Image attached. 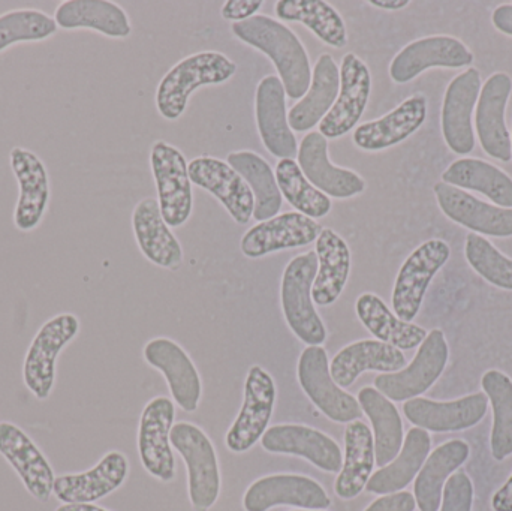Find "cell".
<instances>
[{
  "label": "cell",
  "instance_id": "1",
  "mask_svg": "<svg viewBox=\"0 0 512 511\" xmlns=\"http://www.w3.org/2000/svg\"><path fill=\"white\" fill-rule=\"evenodd\" d=\"M231 32L249 47L270 57L286 96L300 101L312 81V66L306 47L282 21L264 14L233 23Z\"/></svg>",
  "mask_w": 512,
  "mask_h": 511
},
{
  "label": "cell",
  "instance_id": "2",
  "mask_svg": "<svg viewBox=\"0 0 512 511\" xmlns=\"http://www.w3.org/2000/svg\"><path fill=\"white\" fill-rule=\"evenodd\" d=\"M236 72V62L219 51H201L185 57L164 75L156 89L159 114L171 122L180 119L195 90L227 83Z\"/></svg>",
  "mask_w": 512,
  "mask_h": 511
},
{
  "label": "cell",
  "instance_id": "3",
  "mask_svg": "<svg viewBox=\"0 0 512 511\" xmlns=\"http://www.w3.org/2000/svg\"><path fill=\"white\" fill-rule=\"evenodd\" d=\"M316 272V252H304L286 264L280 284L283 317L289 330L307 347H322L327 341V327L312 299Z\"/></svg>",
  "mask_w": 512,
  "mask_h": 511
},
{
  "label": "cell",
  "instance_id": "4",
  "mask_svg": "<svg viewBox=\"0 0 512 511\" xmlns=\"http://www.w3.org/2000/svg\"><path fill=\"white\" fill-rule=\"evenodd\" d=\"M80 318L71 312L54 315L39 327L23 360V383L38 401H47L56 384V363L80 333Z\"/></svg>",
  "mask_w": 512,
  "mask_h": 511
},
{
  "label": "cell",
  "instance_id": "5",
  "mask_svg": "<svg viewBox=\"0 0 512 511\" xmlns=\"http://www.w3.org/2000/svg\"><path fill=\"white\" fill-rule=\"evenodd\" d=\"M171 446L188 467L189 500L194 511H209L221 495V468L209 435L189 422L171 429Z\"/></svg>",
  "mask_w": 512,
  "mask_h": 511
},
{
  "label": "cell",
  "instance_id": "6",
  "mask_svg": "<svg viewBox=\"0 0 512 511\" xmlns=\"http://www.w3.org/2000/svg\"><path fill=\"white\" fill-rule=\"evenodd\" d=\"M450 360V347L441 329L430 330L412 362L393 374L375 378V389L391 402L421 398L442 377Z\"/></svg>",
  "mask_w": 512,
  "mask_h": 511
},
{
  "label": "cell",
  "instance_id": "7",
  "mask_svg": "<svg viewBox=\"0 0 512 511\" xmlns=\"http://www.w3.org/2000/svg\"><path fill=\"white\" fill-rule=\"evenodd\" d=\"M450 257L451 248L445 240L430 239L403 261L391 294L393 312L400 320L412 323L418 317L433 278Z\"/></svg>",
  "mask_w": 512,
  "mask_h": 511
},
{
  "label": "cell",
  "instance_id": "8",
  "mask_svg": "<svg viewBox=\"0 0 512 511\" xmlns=\"http://www.w3.org/2000/svg\"><path fill=\"white\" fill-rule=\"evenodd\" d=\"M188 164L180 149L167 141H156L150 149L159 207L170 228L182 227L192 215L194 197Z\"/></svg>",
  "mask_w": 512,
  "mask_h": 511
},
{
  "label": "cell",
  "instance_id": "9",
  "mask_svg": "<svg viewBox=\"0 0 512 511\" xmlns=\"http://www.w3.org/2000/svg\"><path fill=\"white\" fill-rule=\"evenodd\" d=\"M301 389L313 405L334 423H352L363 416L358 399L337 386L324 347H307L297 365Z\"/></svg>",
  "mask_w": 512,
  "mask_h": 511
},
{
  "label": "cell",
  "instance_id": "10",
  "mask_svg": "<svg viewBox=\"0 0 512 511\" xmlns=\"http://www.w3.org/2000/svg\"><path fill=\"white\" fill-rule=\"evenodd\" d=\"M474 62V51L462 39L430 35L405 45L391 60L388 72L394 83L406 84L429 69H468Z\"/></svg>",
  "mask_w": 512,
  "mask_h": 511
},
{
  "label": "cell",
  "instance_id": "11",
  "mask_svg": "<svg viewBox=\"0 0 512 511\" xmlns=\"http://www.w3.org/2000/svg\"><path fill=\"white\" fill-rule=\"evenodd\" d=\"M481 72L465 69L448 83L441 110V131L445 144L456 155L468 156L477 146L474 111L480 98Z\"/></svg>",
  "mask_w": 512,
  "mask_h": 511
},
{
  "label": "cell",
  "instance_id": "12",
  "mask_svg": "<svg viewBox=\"0 0 512 511\" xmlns=\"http://www.w3.org/2000/svg\"><path fill=\"white\" fill-rule=\"evenodd\" d=\"M9 167L18 185L12 222L21 233H32L42 224L50 207V173L33 150L21 146L12 147L9 152Z\"/></svg>",
  "mask_w": 512,
  "mask_h": 511
},
{
  "label": "cell",
  "instance_id": "13",
  "mask_svg": "<svg viewBox=\"0 0 512 511\" xmlns=\"http://www.w3.org/2000/svg\"><path fill=\"white\" fill-rule=\"evenodd\" d=\"M276 383L270 372L254 365L245 380L242 410L228 429L225 444L233 453H246L267 432L276 404Z\"/></svg>",
  "mask_w": 512,
  "mask_h": 511
},
{
  "label": "cell",
  "instance_id": "14",
  "mask_svg": "<svg viewBox=\"0 0 512 511\" xmlns=\"http://www.w3.org/2000/svg\"><path fill=\"white\" fill-rule=\"evenodd\" d=\"M512 93V77L498 71L481 87L475 108V132L481 149L496 161H512L511 132L507 125V108Z\"/></svg>",
  "mask_w": 512,
  "mask_h": 511
},
{
  "label": "cell",
  "instance_id": "15",
  "mask_svg": "<svg viewBox=\"0 0 512 511\" xmlns=\"http://www.w3.org/2000/svg\"><path fill=\"white\" fill-rule=\"evenodd\" d=\"M176 419L173 401L165 396L153 398L144 407L138 426V455L144 470L161 480L176 479V459L171 446V429Z\"/></svg>",
  "mask_w": 512,
  "mask_h": 511
},
{
  "label": "cell",
  "instance_id": "16",
  "mask_svg": "<svg viewBox=\"0 0 512 511\" xmlns=\"http://www.w3.org/2000/svg\"><path fill=\"white\" fill-rule=\"evenodd\" d=\"M372 74L369 66L355 53H346L340 65V90L333 108L319 123V132L327 140H337L357 128L369 104Z\"/></svg>",
  "mask_w": 512,
  "mask_h": 511
},
{
  "label": "cell",
  "instance_id": "17",
  "mask_svg": "<svg viewBox=\"0 0 512 511\" xmlns=\"http://www.w3.org/2000/svg\"><path fill=\"white\" fill-rule=\"evenodd\" d=\"M433 194L445 218L454 224L483 237H512V209L487 203L471 192L444 182L435 183Z\"/></svg>",
  "mask_w": 512,
  "mask_h": 511
},
{
  "label": "cell",
  "instance_id": "18",
  "mask_svg": "<svg viewBox=\"0 0 512 511\" xmlns=\"http://www.w3.org/2000/svg\"><path fill=\"white\" fill-rule=\"evenodd\" d=\"M0 455L11 465L30 497L48 503L53 495V467L38 444L11 422H0Z\"/></svg>",
  "mask_w": 512,
  "mask_h": 511
},
{
  "label": "cell",
  "instance_id": "19",
  "mask_svg": "<svg viewBox=\"0 0 512 511\" xmlns=\"http://www.w3.org/2000/svg\"><path fill=\"white\" fill-rule=\"evenodd\" d=\"M192 185L210 192L239 225L254 218L255 197L242 176L222 159L198 156L188 164Z\"/></svg>",
  "mask_w": 512,
  "mask_h": 511
},
{
  "label": "cell",
  "instance_id": "20",
  "mask_svg": "<svg viewBox=\"0 0 512 511\" xmlns=\"http://www.w3.org/2000/svg\"><path fill=\"white\" fill-rule=\"evenodd\" d=\"M297 162L316 189L336 200H349L366 191L367 183L357 171L336 167L328 156V140L319 131L304 135L298 146Z\"/></svg>",
  "mask_w": 512,
  "mask_h": 511
},
{
  "label": "cell",
  "instance_id": "21",
  "mask_svg": "<svg viewBox=\"0 0 512 511\" xmlns=\"http://www.w3.org/2000/svg\"><path fill=\"white\" fill-rule=\"evenodd\" d=\"M279 506L325 510L331 506V500L316 480L298 474L262 477L249 486L243 497L245 511H268Z\"/></svg>",
  "mask_w": 512,
  "mask_h": 511
},
{
  "label": "cell",
  "instance_id": "22",
  "mask_svg": "<svg viewBox=\"0 0 512 511\" xmlns=\"http://www.w3.org/2000/svg\"><path fill=\"white\" fill-rule=\"evenodd\" d=\"M265 452L273 455L298 456L324 471L339 474L343 455L339 444L318 429L304 425H277L267 429L261 438Z\"/></svg>",
  "mask_w": 512,
  "mask_h": 511
},
{
  "label": "cell",
  "instance_id": "23",
  "mask_svg": "<svg viewBox=\"0 0 512 511\" xmlns=\"http://www.w3.org/2000/svg\"><path fill=\"white\" fill-rule=\"evenodd\" d=\"M489 411V399L484 393H472L450 402L415 398L405 402L403 413L415 428L435 434L462 432L483 422Z\"/></svg>",
  "mask_w": 512,
  "mask_h": 511
},
{
  "label": "cell",
  "instance_id": "24",
  "mask_svg": "<svg viewBox=\"0 0 512 511\" xmlns=\"http://www.w3.org/2000/svg\"><path fill=\"white\" fill-rule=\"evenodd\" d=\"M143 356L164 375L174 402L186 413H195L203 396V383L189 354L173 339L155 338L147 342Z\"/></svg>",
  "mask_w": 512,
  "mask_h": 511
},
{
  "label": "cell",
  "instance_id": "25",
  "mask_svg": "<svg viewBox=\"0 0 512 511\" xmlns=\"http://www.w3.org/2000/svg\"><path fill=\"white\" fill-rule=\"evenodd\" d=\"M429 102L423 93H415L394 110L376 120L357 126L352 134L355 147L363 152L378 153L399 146L420 131L426 123Z\"/></svg>",
  "mask_w": 512,
  "mask_h": 511
},
{
  "label": "cell",
  "instance_id": "26",
  "mask_svg": "<svg viewBox=\"0 0 512 511\" xmlns=\"http://www.w3.org/2000/svg\"><path fill=\"white\" fill-rule=\"evenodd\" d=\"M321 231V225L309 216L298 212L280 213L249 228L242 237L240 249L245 257L258 260L274 252L309 246L316 242Z\"/></svg>",
  "mask_w": 512,
  "mask_h": 511
},
{
  "label": "cell",
  "instance_id": "27",
  "mask_svg": "<svg viewBox=\"0 0 512 511\" xmlns=\"http://www.w3.org/2000/svg\"><path fill=\"white\" fill-rule=\"evenodd\" d=\"M255 117L258 134L265 149L280 159H294L297 138L288 122L286 92L277 75H265L255 93Z\"/></svg>",
  "mask_w": 512,
  "mask_h": 511
},
{
  "label": "cell",
  "instance_id": "28",
  "mask_svg": "<svg viewBox=\"0 0 512 511\" xmlns=\"http://www.w3.org/2000/svg\"><path fill=\"white\" fill-rule=\"evenodd\" d=\"M128 476V458L113 450L84 473L56 477L53 495L62 504H95L122 488Z\"/></svg>",
  "mask_w": 512,
  "mask_h": 511
},
{
  "label": "cell",
  "instance_id": "29",
  "mask_svg": "<svg viewBox=\"0 0 512 511\" xmlns=\"http://www.w3.org/2000/svg\"><path fill=\"white\" fill-rule=\"evenodd\" d=\"M132 230L141 254L162 269L176 270L183 263V248L165 222L158 200L143 198L132 212Z\"/></svg>",
  "mask_w": 512,
  "mask_h": 511
},
{
  "label": "cell",
  "instance_id": "30",
  "mask_svg": "<svg viewBox=\"0 0 512 511\" xmlns=\"http://www.w3.org/2000/svg\"><path fill=\"white\" fill-rule=\"evenodd\" d=\"M403 351L378 339H363L343 347L330 362V374L337 386H354L364 372L393 374L405 368Z\"/></svg>",
  "mask_w": 512,
  "mask_h": 511
},
{
  "label": "cell",
  "instance_id": "31",
  "mask_svg": "<svg viewBox=\"0 0 512 511\" xmlns=\"http://www.w3.org/2000/svg\"><path fill=\"white\" fill-rule=\"evenodd\" d=\"M53 18L62 30H93L113 39H126L132 33L128 12L110 0H63Z\"/></svg>",
  "mask_w": 512,
  "mask_h": 511
},
{
  "label": "cell",
  "instance_id": "32",
  "mask_svg": "<svg viewBox=\"0 0 512 511\" xmlns=\"http://www.w3.org/2000/svg\"><path fill=\"white\" fill-rule=\"evenodd\" d=\"M318 272L312 287L316 306H331L337 302L351 275L352 255L348 243L331 228H322L316 239Z\"/></svg>",
  "mask_w": 512,
  "mask_h": 511
},
{
  "label": "cell",
  "instance_id": "33",
  "mask_svg": "<svg viewBox=\"0 0 512 511\" xmlns=\"http://www.w3.org/2000/svg\"><path fill=\"white\" fill-rule=\"evenodd\" d=\"M340 90V68L330 54L318 57L312 68V81L306 95L288 111L294 132L312 131L333 108Z\"/></svg>",
  "mask_w": 512,
  "mask_h": 511
},
{
  "label": "cell",
  "instance_id": "34",
  "mask_svg": "<svg viewBox=\"0 0 512 511\" xmlns=\"http://www.w3.org/2000/svg\"><path fill=\"white\" fill-rule=\"evenodd\" d=\"M375 465V440L369 426L361 420L348 423L342 470L334 482L337 497L345 501L357 498L366 489Z\"/></svg>",
  "mask_w": 512,
  "mask_h": 511
},
{
  "label": "cell",
  "instance_id": "35",
  "mask_svg": "<svg viewBox=\"0 0 512 511\" xmlns=\"http://www.w3.org/2000/svg\"><path fill=\"white\" fill-rule=\"evenodd\" d=\"M471 446L465 440H450L436 447L415 477L414 497L420 511H439L447 480L468 462Z\"/></svg>",
  "mask_w": 512,
  "mask_h": 511
},
{
  "label": "cell",
  "instance_id": "36",
  "mask_svg": "<svg viewBox=\"0 0 512 511\" xmlns=\"http://www.w3.org/2000/svg\"><path fill=\"white\" fill-rule=\"evenodd\" d=\"M432 450V437L421 428H411L403 441L402 450L393 462L372 474L364 491L375 495H390L408 488L423 468Z\"/></svg>",
  "mask_w": 512,
  "mask_h": 511
},
{
  "label": "cell",
  "instance_id": "37",
  "mask_svg": "<svg viewBox=\"0 0 512 511\" xmlns=\"http://www.w3.org/2000/svg\"><path fill=\"white\" fill-rule=\"evenodd\" d=\"M441 182L484 195L495 206L512 209V177L498 165L480 158L456 159L442 173Z\"/></svg>",
  "mask_w": 512,
  "mask_h": 511
},
{
  "label": "cell",
  "instance_id": "38",
  "mask_svg": "<svg viewBox=\"0 0 512 511\" xmlns=\"http://www.w3.org/2000/svg\"><path fill=\"white\" fill-rule=\"evenodd\" d=\"M355 312L360 323L375 339L393 345L400 351L415 350L429 335L424 327L400 320L387 303L373 293H363L358 297Z\"/></svg>",
  "mask_w": 512,
  "mask_h": 511
},
{
  "label": "cell",
  "instance_id": "39",
  "mask_svg": "<svg viewBox=\"0 0 512 511\" xmlns=\"http://www.w3.org/2000/svg\"><path fill=\"white\" fill-rule=\"evenodd\" d=\"M361 411L369 417L375 440L376 465L390 464L402 450L405 441L402 417L394 402L385 398L375 387L366 386L358 392Z\"/></svg>",
  "mask_w": 512,
  "mask_h": 511
},
{
  "label": "cell",
  "instance_id": "40",
  "mask_svg": "<svg viewBox=\"0 0 512 511\" xmlns=\"http://www.w3.org/2000/svg\"><path fill=\"white\" fill-rule=\"evenodd\" d=\"M274 12L280 21L300 23L328 47L348 45V30L340 12L324 0H279Z\"/></svg>",
  "mask_w": 512,
  "mask_h": 511
},
{
  "label": "cell",
  "instance_id": "41",
  "mask_svg": "<svg viewBox=\"0 0 512 511\" xmlns=\"http://www.w3.org/2000/svg\"><path fill=\"white\" fill-rule=\"evenodd\" d=\"M227 162L245 179L254 194L255 221L264 222L279 215L283 197L270 164L252 150L231 152Z\"/></svg>",
  "mask_w": 512,
  "mask_h": 511
},
{
  "label": "cell",
  "instance_id": "42",
  "mask_svg": "<svg viewBox=\"0 0 512 511\" xmlns=\"http://www.w3.org/2000/svg\"><path fill=\"white\" fill-rule=\"evenodd\" d=\"M481 389L493 411L490 452L496 462L512 455V380L499 369H490L481 377Z\"/></svg>",
  "mask_w": 512,
  "mask_h": 511
},
{
  "label": "cell",
  "instance_id": "43",
  "mask_svg": "<svg viewBox=\"0 0 512 511\" xmlns=\"http://www.w3.org/2000/svg\"><path fill=\"white\" fill-rule=\"evenodd\" d=\"M277 185L283 200L301 215L312 219L325 218L333 209L330 197L316 189L301 171L295 159H280L276 164Z\"/></svg>",
  "mask_w": 512,
  "mask_h": 511
},
{
  "label": "cell",
  "instance_id": "44",
  "mask_svg": "<svg viewBox=\"0 0 512 511\" xmlns=\"http://www.w3.org/2000/svg\"><path fill=\"white\" fill-rule=\"evenodd\" d=\"M59 32L53 15L38 8H14L0 14V54L18 44H33Z\"/></svg>",
  "mask_w": 512,
  "mask_h": 511
},
{
  "label": "cell",
  "instance_id": "45",
  "mask_svg": "<svg viewBox=\"0 0 512 511\" xmlns=\"http://www.w3.org/2000/svg\"><path fill=\"white\" fill-rule=\"evenodd\" d=\"M465 258L478 276L499 290L512 291V258L499 251L487 237L469 233Z\"/></svg>",
  "mask_w": 512,
  "mask_h": 511
},
{
  "label": "cell",
  "instance_id": "46",
  "mask_svg": "<svg viewBox=\"0 0 512 511\" xmlns=\"http://www.w3.org/2000/svg\"><path fill=\"white\" fill-rule=\"evenodd\" d=\"M474 482L465 471H456L445 483L439 511H472L474 509Z\"/></svg>",
  "mask_w": 512,
  "mask_h": 511
},
{
  "label": "cell",
  "instance_id": "47",
  "mask_svg": "<svg viewBox=\"0 0 512 511\" xmlns=\"http://www.w3.org/2000/svg\"><path fill=\"white\" fill-rule=\"evenodd\" d=\"M414 494L408 491L396 492V494L382 495L378 500L373 501L364 511H415Z\"/></svg>",
  "mask_w": 512,
  "mask_h": 511
},
{
  "label": "cell",
  "instance_id": "48",
  "mask_svg": "<svg viewBox=\"0 0 512 511\" xmlns=\"http://www.w3.org/2000/svg\"><path fill=\"white\" fill-rule=\"evenodd\" d=\"M262 5V0H228L222 5L221 15L224 20L240 23L255 17Z\"/></svg>",
  "mask_w": 512,
  "mask_h": 511
},
{
  "label": "cell",
  "instance_id": "49",
  "mask_svg": "<svg viewBox=\"0 0 512 511\" xmlns=\"http://www.w3.org/2000/svg\"><path fill=\"white\" fill-rule=\"evenodd\" d=\"M492 24L499 33L512 38V3H502L493 9Z\"/></svg>",
  "mask_w": 512,
  "mask_h": 511
},
{
  "label": "cell",
  "instance_id": "50",
  "mask_svg": "<svg viewBox=\"0 0 512 511\" xmlns=\"http://www.w3.org/2000/svg\"><path fill=\"white\" fill-rule=\"evenodd\" d=\"M490 504L493 511H512V474L502 488L495 492Z\"/></svg>",
  "mask_w": 512,
  "mask_h": 511
},
{
  "label": "cell",
  "instance_id": "51",
  "mask_svg": "<svg viewBox=\"0 0 512 511\" xmlns=\"http://www.w3.org/2000/svg\"><path fill=\"white\" fill-rule=\"evenodd\" d=\"M373 8L384 9V11H400L411 5L409 0H369Z\"/></svg>",
  "mask_w": 512,
  "mask_h": 511
},
{
  "label": "cell",
  "instance_id": "52",
  "mask_svg": "<svg viewBox=\"0 0 512 511\" xmlns=\"http://www.w3.org/2000/svg\"><path fill=\"white\" fill-rule=\"evenodd\" d=\"M54 511H110L96 504H62Z\"/></svg>",
  "mask_w": 512,
  "mask_h": 511
},
{
  "label": "cell",
  "instance_id": "53",
  "mask_svg": "<svg viewBox=\"0 0 512 511\" xmlns=\"http://www.w3.org/2000/svg\"><path fill=\"white\" fill-rule=\"evenodd\" d=\"M511 147H512V126H511Z\"/></svg>",
  "mask_w": 512,
  "mask_h": 511
},
{
  "label": "cell",
  "instance_id": "54",
  "mask_svg": "<svg viewBox=\"0 0 512 511\" xmlns=\"http://www.w3.org/2000/svg\"><path fill=\"white\" fill-rule=\"evenodd\" d=\"M297 511H319V510H297Z\"/></svg>",
  "mask_w": 512,
  "mask_h": 511
}]
</instances>
